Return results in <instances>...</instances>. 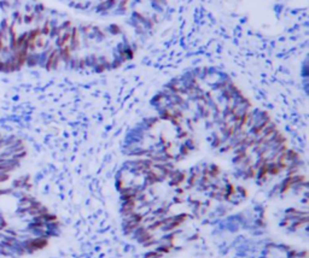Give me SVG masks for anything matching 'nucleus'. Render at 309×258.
Here are the masks:
<instances>
[{"label": "nucleus", "instance_id": "6", "mask_svg": "<svg viewBox=\"0 0 309 258\" xmlns=\"http://www.w3.org/2000/svg\"><path fill=\"white\" fill-rule=\"evenodd\" d=\"M0 138H1V135H0Z\"/></svg>", "mask_w": 309, "mask_h": 258}, {"label": "nucleus", "instance_id": "2", "mask_svg": "<svg viewBox=\"0 0 309 258\" xmlns=\"http://www.w3.org/2000/svg\"><path fill=\"white\" fill-rule=\"evenodd\" d=\"M10 35H11V48H12V50H17V40H18V36H17V33H16V29H14V26L10 27Z\"/></svg>", "mask_w": 309, "mask_h": 258}, {"label": "nucleus", "instance_id": "1", "mask_svg": "<svg viewBox=\"0 0 309 258\" xmlns=\"http://www.w3.org/2000/svg\"><path fill=\"white\" fill-rule=\"evenodd\" d=\"M19 165V160L14 158H5L0 159V172H9L14 170Z\"/></svg>", "mask_w": 309, "mask_h": 258}, {"label": "nucleus", "instance_id": "4", "mask_svg": "<svg viewBox=\"0 0 309 258\" xmlns=\"http://www.w3.org/2000/svg\"><path fill=\"white\" fill-rule=\"evenodd\" d=\"M2 48H4V43H1V42H0V51H1V50H2Z\"/></svg>", "mask_w": 309, "mask_h": 258}, {"label": "nucleus", "instance_id": "5", "mask_svg": "<svg viewBox=\"0 0 309 258\" xmlns=\"http://www.w3.org/2000/svg\"><path fill=\"white\" fill-rule=\"evenodd\" d=\"M0 62H2V60H1V58H0Z\"/></svg>", "mask_w": 309, "mask_h": 258}, {"label": "nucleus", "instance_id": "3", "mask_svg": "<svg viewBox=\"0 0 309 258\" xmlns=\"http://www.w3.org/2000/svg\"><path fill=\"white\" fill-rule=\"evenodd\" d=\"M10 179V175L7 172H0V182H5Z\"/></svg>", "mask_w": 309, "mask_h": 258}]
</instances>
